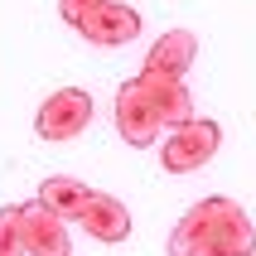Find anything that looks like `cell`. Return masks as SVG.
<instances>
[{"label": "cell", "mask_w": 256, "mask_h": 256, "mask_svg": "<svg viewBox=\"0 0 256 256\" xmlns=\"http://www.w3.org/2000/svg\"><path fill=\"white\" fill-rule=\"evenodd\" d=\"M82 228H87L92 242L116 246V242L130 237V213H126V203L112 198V194H92V203H87V213H82Z\"/></svg>", "instance_id": "8"}, {"label": "cell", "mask_w": 256, "mask_h": 256, "mask_svg": "<svg viewBox=\"0 0 256 256\" xmlns=\"http://www.w3.org/2000/svg\"><path fill=\"white\" fill-rule=\"evenodd\" d=\"M0 256H24V203L0 208Z\"/></svg>", "instance_id": "11"}, {"label": "cell", "mask_w": 256, "mask_h": 256, "mask_svg": "<svg viewBox=\"0 0 256 256\" xmlns=\"http://www.w3.org/2000/svg\"><path fill=\"white\" fill-rule=\"evenodd\" d=\"M87 121H92V97H87L82 87H63V92H54V97L39 106V116H34V130H39L44 140H78L87 130Z\"/></svg>", "instance_id": "4"}, {"label": "cell", "mask_w": 256, "mask_h": 256, "mask_svg": "<svg viewBox=\"0 0 256 256\" xmlns=\"http://www.w3.org/2000/svg\"><path fill=\"white\" fill-rule=\"evenodd\" d=\"M92 5H102V0H58V14H63L68 24H78V20H82Z\"/></svg>", "instance_id": "12"}, {"label": "cell", "mask_w": 256, "mask_h": 256, "mask_svg": "<svg viewBox=\"0 0 256 256\" xmlns=\"http://www.w3.org/2000/svg\"><path fill=\"white\" fill-rule=\"evenodd\" d=\"M140 24H145L140 10H130L121 0H102V5H92L72 29H78L87 44H97V48H121V44H130L140 34Z\"/></svg>", "instance_id": "5"}, {"label": "cell", "mask_w": 256, "mask_h": 256, "mask_svg": "<svg viewBox=\"0 0 256 256\" xmlns=\"http://www.w3.org/2000/svg\"><path fill=\"white\" fill-rule=\"evenodd\" d=\"M140 82H145V92H150V102H155L164 130L194 121V92L184 87V78H145V72H140Z\"/></svg>", "instance_id": "10"}, {"label": "cell", "mask_w": 256, "mask_h": 256, "mask_svg": "<svg viewBox=\"0 0 256 256\" xmlns=\"http://www.w3.org/2000/svg\"><path fill=\"white\" fill-rule=\"evenodd\" d=\"M203 242L237 246V252H246V256L256 252V228H252V218L242 213L237 198H228V194L198 198L179 218V228L170 232V256H194V246H203Z\"/></svg>", "instance_id": "1"}, {"label": "cell", "mask_w": 256, "mask_h": 256, "mask_svg": "<svg viewBox=\"0 0 256 256\" xmlns=\"http://www.w3.org/2000/svg\"><path fill=\"white\" fill-rule=\"evenodd\" d=\"M194 256H246V252H237V246H222V242H203V246H194Z\"/></svg>", "instance_id": "13"}, {"label": "cell", "mask_w": 256, "mask_h": 256, "mask_svg": "<svg viewBox=\"0 0 256 256\" xmlns=\"http://www.w3.org/2000/svg\"><path fill=\"white\" fill-rule=\"evenodd\" d=\"M218 145H222V126L208 121V116H194V121L174 126L170 136L160 140V170L194 174V170H203V164L218 155Z\"/></svg>", "instance_id": "2"}, {"label": "cell", "mask_w": 256, "mask_h": 256, "mask_svg": "<svg viewBox=\"0 0 256 256\" xmlns=\"http://www.w3.org/2000/svg\"><path fill=\"white\" fill-rule=\"evenodd\" d=\"M194 58H198V39L188 34V29H170V34H160L155 48L145 54V78H184L194 68Z\"/></svg>", "instance_id": "7"}, {"label": "cell", "mask_w": 256, "mask_h": 256, "mask_svg": "<svg viewBox=\"0 0 256 256\" xmlns=\"http://www.w3.org/2000/svg\"><path fill=\"white\" fill-rule=\"evenodd\" d=\"M92 194H97V188H87L82 179H68V174H54V179H44V184H39V203L54 218H63V222H82Z\"/></svg>", "instance_id": "9"}, {"label": "cell", "mask_w": 256, "mask_h": 256, "mask_svg": "<svg viewBox=\"0 0 256 256\" xmlns=\"http://www.w3.org/2000/svg\"><path fill=\"white\" fill-rule=\"evenodd\" d=\"M24 256H72L68 222L54 218L39 198L24 203Z\"/></svg>", "instance_id": "6"}, {"label": "cell", "mask_w": 256, "mask_h": 256, "mask_svg": "<svg viewBox=\"0 0 256 256\" xmlns=\"http://www.w3.org/2000/svg\"><path fill=\"white\" fill-rule=\"evenodd\" d=\"M116 130L136 150H150L160 140V130H164V121H160V112H155V102H150L140 78L121 82V92H116Z\"/></svg>", "instance_id": "3"}]
</instances>
